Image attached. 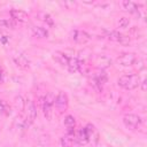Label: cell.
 I'll use <instances>...</instances> for the list:
<instances>
[{
	"mask_svg": "<svg viewBox=\"0 0 147 147\" xmlns=\"http://www.w3.org/2000/svg\"><path fill=\"white\" fill-rule=\"evenodd\" d=\"M71 38L77 44H86L91 40V36L83 30H74L71 32Z\"/></svg>",
	"mask_w": 147,
	"mask_h": 147,
	"instance_id": "ba28073f",
	"label": "cell"
},
{
	"mask_svg": "<svg viewBox=\"0 0 147 147\" xmlns=\"http://www.w3.org/2000/svg\"><path fill=\"white\" fill-rule=\"evenodd\" d=\"M123 123L129 130H138L142 124V119L136 114H126L123 116Z\"/></svg>",
	"mask_w": 147,
	"mask_h": 147,
	"instance_id": "277c9868",
	"label": "cell"
},
{
	"mask_svg": "<svg viewBox=\"0 0 147 147\" xmlns=\"http://www.w3.org/2000/svg\"><path fill=\"white\" fill-rule=\"evenodd\" d=\"M116 24L119 28H126L130 24V18H127V17H121V18L117 20Z\"/></svg>",
	"mask_w": 147,
	"mask_h": 147,
	"instance_id": "d6986e66",
	"label": "cell"
},
{
	"mask_svg": "<svg viewBox=\"0 0 147 147\" xmlns=\"http://www.w3.org/2000/svg\"><path fill=\"white\" fill-rule=\"evenodd\" d=\"M122 6H123V8H124L126 11H129V13H131V14H137L138 16H140V8L142 7L141 5H137V3L133 2V1L126 0V1H123V2H122Z\"/></svg>",
	"mask_w": 147,
	"mask_h": 147,
	"instance_id": "7c38bea8",
	"label": "cell"
},
{
	"mask_svg": "<svg viewBox=\"0 0 147 147\" xmlns=\"http://www.w3.org/2000/svg\"><path fill=\"white\" fill-rule=\"evenodd\" d=\"M64 125L67 126V129H69V134L70 136H72V130H74V127H75V125H76V121H75V117L74 116H71V115H67L65 117H64Z\"/></svg>",
	"mask_w": 147,
	"mask_h": 147,
	"instance_id": "9a60e30c",
	"label": "cell"
},
{
	"mask_svg": "<svg viewBox=\"0 0 147 147\" xmlns=\"http://www.w3.org/2000/svg\"><path fill=\"white\" fill-rule=\"evenodd\" d=\"M15 105H16V108H17V110L21 113V111H23V109H24V106H25V101L23 100V98H22V96H17V98L15 99Z\"/></svg>",
	"mask_w": 147,
	"mask_h": 147,
	"instance_id": "ac0fdd59",
	"label": "cell"
},
{
	"mask_svg": "<svg viewBox=\"0 0 147 147\" xmlns=\"http://www.w3.org/2000/svg\"><path fill=\"white\" fill-rule=\"evenodd\" d=\"M54 100H55V95H54L52 92H48V93L42 98L41 108H42L44 116H45L46 119H48V121H51V118H52V116H53Z\"/></svg>",
	"mask_w": 147,
	"mask_h": 147,
	"instance_id": "3957f363",
	"label": "cell"
},
{
	"mask_svg": "<svg viewBox=\"0 0 147 147\" xmlns=\"http://www.w3.org/2000/svg\"><path fill=\"white\" fill-rule=\"evenodd\" d=\"M3 82V72H2V69L0 67V84Z\"/></svg>",
	"mask_w": 147,
	"mask_h": 147,
	"instance_id": "44dd1931",
	"label": "cell"
},
{
	"mask_svg": "<svg viewBox=\"0 0 147 147\" xmlns=\"http://www.w3.org/2000/svg\"><path fill=\"white\" fill-rule=\"evenodd\" d=\"M7 40H8V37H7L6 34H3V32L0 30V42L6 44V42H7Z\"/></svg>",
	"mask_w": 147,
	"mask_h": 147,
	"instance_id": "ffe728a7",
	"label": "cell"
},
{
	"mask_svg": "<svg viewBox=\"0 0 147 147\" xmlns=\"http://www.w3.org/2000/svg\"><path fill=\"white\" fill-rule=\"evenodd\" d=\"M61 145L62 147H80L82 146V144L77 140V138L70 134H67L61 138Z\"/></svg>",
	"mask_w": 147,
	"mask_h": 147,
	"instance_id": "8fae6325",
	"label": "cell"
},
{
	"mask_svg": "<svg viewBox=\"0 0 147 147\" xmlns=\"http://www.w3.org/2000/svg\"><path fill=\"white\" fill-rule=\"evenodd\" d=\"M140 85L142 86V91H145V90H146V80L144 79V80H142V82L140 83Z\"/></svg>",
	"mask_w": 147,
	"mask_h": 147,
	"instance_id": "7402d4cb",
	"label": "cell"
},
{
	"mask_svg": "<svg viewBox=\"0 0 147 147\" xmlns=\"http://www.w3.org/2000/svg\"><path fill=\"white\" fill-rule=\"evenodd\" d=\"M11 59L20 68H22V69H29L30 68V61L28 60V57L24 54H22L20 52H13Z\"/></svg>",
	"mask_w": 147,
	"mask_h": 147,
	"instance_id": "52a82bcc",
	"label": "cell"
},
{
	"mask_svg": "<svg viewBox=\"0 0 147 147\" xmlns=\"http://www.w3.org/2000/svg\"><path fill=\"white\" fill-rule=\"evenodd\" d=\"M140 83H141V79L138 74H126V75L121 76L117 80L118 86H121L122 88L127 90V91L139 87Z\"/></svg>",
	"mask_w": 147,
	"mask_h": 147,
	"instance_id": "7a4b0ae2",
	"label": "cell"
},
{
	"mask_svg": "<svg viewBox=\"0 0 147 147\" xmlns=\"http://www.w3.org/2000/svg\"><path fill=\"white\" fill-rule=\"evenodd\" d=\"M9 14H10V18H13L15 22H18V23H25L29 20L28 14L21 9H11Z\"/></svg>",
	"mask_w": 147,
	"mask_h": 147,
	"instance_id": "30bf717a",
	"label": "cell"
},
{
	"mask_svg": "<svg viewBox=\"0 0 147 147\" xmlns=\"http://www.w3.org/2000/svg\"><path fill=\"white\" fill-rule=\"evenodd\" d=\"M38 17H39L44 23H46L48 26H53V25H54V20H53V17H52L49 14H47V13H45V11H39V13H38Z\"/></svg>",
	"mask_w": 147,
	"mask_h": 147,
	"instance_id": "2e32d148",
	"label": "cell"
},
{
	"mask_svg": "<svg viewBox=\"0 0 147 147\" xmlns=\"http://www.w3.org/2000/svg\"><path fill=\"white\" fill-rule=\"evenodd\" d=\"M53 59H54L59 64L65 67L67 63H68V60H69V55L65 54L64 52H55V53L53 54Z\"/></svg>",
	"mask_w": 147,
	"mask_h": 147,
	"instance_id": "4fadbf2b",
	"label": "cell"
},
{
	"mask_svg": "<svg viewBox=\"0 0 147 147\" xmlns=\"http://www.w3.org/2000/svg\"><path fill=\"white\" fill-rule=\"evenodd\" d=\"M136 62H137V55L133 53H123L117 57V63L123 67L133 65Z\"/></svg>",
	"mask_w": 147,
	"mask_h": 147,
	"instance_id": "8992f818",
	"label": "cell"
},
{
	"mask_svg": "<svg viewBox=\"0 0 147 147\" xmlns=\"http://www.w3.org/2000/svg\"><path fill=\"white\" fill-rule=\"evenodd\" d=\"M0 25H2L6 29H15L16 22L13 18H2L0 21Z\"/></svg>",
	"mask_w": 147,
	"mask_h": 147,
	"instance_id": "e0dca14e",
	"label": "cell"
},
{
	"mask_svg": "<svg viewBox=\"0 0 147 147\" xmlns=\"http://www.w3.org/2000/svg\"><path fill=\"white\" fill-rule=\"evenodd\" d=\"M54 106H55V108L57 109V111H59L60 114L64 113V111L68 109V106H69L68 95H67L64 92H59V94L55 96Z\"/></svg>",
	"mask_w": 147,
	"mask_h": 147,
	"instance_id": "5b68a950",
	"label": "cell"
},
{
	"mask_svg": "<svg viewBox=\"0 0 147 147\" xmlns=\"http://www.w3.org/2000/svg\"><path fill=\"white\" fill-rule=\"evenodd\" d=\"M18 116L23 119V122L25 124V127L28 129L34 122V119L37 118V107H36L34 102L31 101V100H25L24 109H23V111L20 113Z\"/></svg>",
	"mask_w": 147,
	"mask_h": 147,
	"instance_id": "6da1fadb",
	"label": "cell"
},
{
	"mask_svg": "<svg viewBox=\"0 0 147 147\" xmlns=\"http://www.w3.org/2000/svg\"><path fill=\"white\" fill-rule=\"evenodd\" d=\"M106 37L111 40V41H116V42H119L122 45H126L130 42V38L118 31H110V32H107Z\"/></svg>",
	"mask_w": 147,
	"mask_h": 147,
	"instance_id": "9c48e42d",
	"label": "cell"
},
{
	"mask_svg": "<svg viewBox=\"0 0 147 147\" xmlns=\"http://www.w3.org/2000/svg\"><path fill=\"white\" fill-rule=\"evenodd\" d=\"M31 30H32L33 36L37 37V38H47L48 37V31L45 28H42V26L34 25V26H32Z\"/></svg>",
	"mask_w": 147,
	"mask_h": 147,
	"instance_id": "5bb4252c",
	"label": "cell"
}]
</instances>
